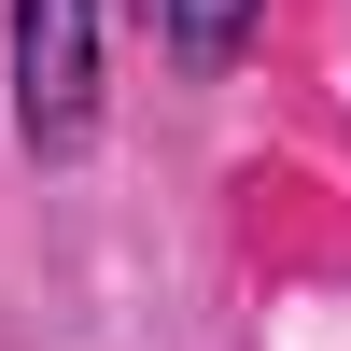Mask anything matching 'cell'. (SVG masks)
<instances>
[{
  "instance_id": "6da1fadb",
  "label": "cell",
  "mask_w": 351,
  "mask_h": 351,
  "mask_svg": "<svg viewBox=\"0 0 351 351\" xmlns=\"http://www.w3.org/2000/svg\"><path fill=\"white\" fill-rule=\"evenodd\" d=\"M14 141L43 169L99 141V0H14Z\"/></svg>"
},
{
  "instance_id": "7a4b0ae2",
  "label": "cell",
  "mask_w": 351,
  "mask_h": 351,
  "mask_svg": "<svg viewBox=\"0 0 351 351\" xmlns=\"http://www.w3.org/2000/svg\"><path fill=\"white\" fill-rule=\"evenodd\" d=\"M155 28H169V56H239V28H253V0H155Z\"/></svg>"
}]
</instances>
